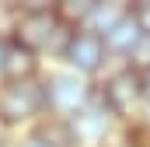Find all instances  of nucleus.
<instances>
[{"label": "nucleus", "instance_id": "f257e3e1", "mask_svg": "<svg viewBox=\"0 0 150 147\" xmlns=\"http://www.w3.org/2000/svg\"><path fill=\"white\" fill-rule=\"evenodd\" d=\"M42 105H45V91L38 88L35 81H11L0 91V116L7 123L32 119V116L42 112Z\"/></svg>", "mask_w": 150, "mask_h": 147}, {"label": "nucleus", "instance_id": "f03ea898", "mask_svg": "<svg viewBox=\"0 0 150 147\" xmlns=\"http://www.w3.org/2000/svg\"><path fill=\"white\" fill-rule=\"evenodd\" d=\"M143 102V70H119L105 84V105L112 109V116H129Z\"/></svg>", "mask_w": 150, "mask_h": 147}, {"label": "nucleus", "instance_id": "7ed1b4c3", "mask_svg": "<svg viewBox=\"0 0 150 147\" xmlns=\"http://www.w3.org/2000/svg\"><path fill=\"white\" fill-rule=\"evenodd\" d=\"M45 102L56 112H80L87 105V84L77 74H59L49 88H45Z\"/></svg>", "mask_w": 150, "mask_h": 147}, {"label": "nucleus", "instance_id": "20e7f679", "mask_svg": "<svg viewBox=\"0 0 150 147\" xmlns=\"http://www.w3.org/2000/svg\"><path fill=\"white\" fill-rule=\"evenodd\" d=\"M108 126H112V109L108 105H84L70 123V137L80 140V144H98V140H105Z\"/></svg>", "mask_w": 150, "mask_h": 147}, {"label": "nucleus", "instance_id": "39448f33", "mask_svg": "<svg viewBox=\"0 0 150 147\" xmlns=\"http://www.w3.org/2000/svg\"><path fill=\"white\" fill-rule=\"evenodd\" d=\"M67 60L74 63L80 74H91L101 67V60H105V42L94 35V32H74L70 42H67Z\"/></svg>", "mask_w": 150, "mask_h": 147}, {"label": "nucleus", "instance_id": "423d86ee", "mask_svg": "<svg viewBox=\"0 0 150 147\" xmlns=\"http://www.w3.org/2000/svg\"><path fill=\"white\" fill-rule=\"evenodd\" d=\"M56 14L52 11H28L25 18H21V25H18V46H25V49H42V46H49V39L56 32Z\"/></svg>", "mask_w": 150, "mask_h": 147}, {"label": "nucleus", "instance_id": "0eeeda50", "mask_svg": "<svg viewBox=\"0 0 150 147\" xmlns=\"http://www.w3.org/2000/svg\"><path fill=\"white\" fill-rule=\"evenodd\" d=\"M105 46L115 49V53H126V56H133V53L143 46V32H140V25L133 21V11H129V18H122L112 32L105 35Z\"/></svg>", "mask_w": 150, "mask_h": 147}, {"label": "nucleus", "instance_id": "6e6552de", "mask_svg": "<svg viewBox=\"0 0 150 147\" xmlns=\"http://www.w3.org/2000/svg\"><path fill=\"white\" fill-rule=\"evenodd\" d=\"M122 18H129V7L126 4H94V11H91V18H87V32H94V35H108L115 25L122 21Z\"/></svg>", "mask_w": 150, "mask_h": 147}, {"label": "nucleus", "instance_id": "1a4fd4ad", "mask_svg": "<svg viewBox=\"0 0 150 147\" xmlns=\"http://www.w3.org/2000/svg\"><path fill=\"white\" fill-rule=\"evenodd\" d=\"M35 70V60H32V49L25 46H7V74L14 81H32Z\"/></svg>", "mask_w": 150, "mask_h": 147}, {"label": "nucleus", "instance_id": "9d476101", "mask_svg": "<svg viewBox=\"0 0 150 147\" xmlns=\"http://www.w3.org/2000/svg\"><path fill=\"white\" fill-rule=\"evenodd\" d=\"M91 11H94V4H87V0H77V4H67V7H59L56 11V18H63V21H87L91 18Z\"/></svg>", "mask_w": 150, "mask_h": 147}, {"label": "nucleus", "instance_id": "9b49d317", "mask_svg": "<svg viewBox=\"0 0 150 147\" xmlns=\"http://www.w3.org/2000/svg\"><path fill=\"white\" fill-rule=\"evenodd\" d=\"M133 21L140 25L143 39H150V0H140V4L133 7Z\"/></svg>", "mask_w": 150, "mask_h": 147}, {"label": "nucleus", "instance_id": "f8f14e48", "mask_svg": "<svg viewBox=\"0 0 150 147\" xmlns=\"http://www.w3.org/2000/svg\"><path fill=\"white\" fill-rule=\"evenodd\" d=\"M143 102L150 105V70H143Z\"/></svg>", "mask_w": 150, "mask_h": 147}, {"label": "nucleus", "instance_id": "ddd939ff", "mask_svg": "<svg viewBox=\"0 0 150 147\" xmlns=\"http://www.w3.org/2000/svg\"><path fill=\"white\" fill-rule=\"evenodd\" d=\"M4 74H7V46L0 42V77H4Z\"/></svg>", "mask_w": 150, "mask_h": 147}, {"label": "nucleus", "instance_id": "4468645a", "mask_svg": "<svg viewBox=\"0 0 150 147\" xmlns=\"http://www.w3.org/2000/svg\"><path fill=\"white\" fill-rule=\"evenodd\" d=\"M21 147H45L42 140H28V144H21Z\"/></svg>", "mask_w": 150, "mask_h": 147}]
</instances>
